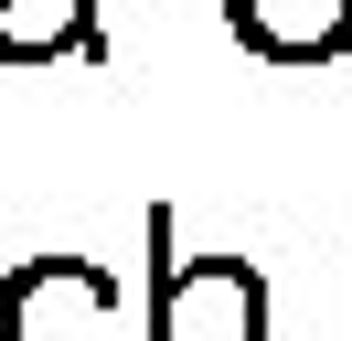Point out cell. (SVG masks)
<instances>
[{"label":"cell","mask_w":352,"mask_h":341,"mask_svg":"<svg viewBox=\"0 0 352 341\" xmlns=\"http://www.w3.org/2000/svg\"><path fill=\"white\" fill-rule=\"evenodd\" d=\"M150 341H267V277L245 256H160Z\"/></svg>","instance_id":"obj_2"},{"label":"cell","mask_w":352,"mask_h":341,"mask_svg":"<svg viewBox=\"0 0 352 341\" xmlns=\"http://www.w3.org/2000/svg\"><path fill=\"white\" fill-rule=\"evenodd\" d=\"M54 54H107L96 0H0V64H54Z\"/></svg>","instance_id":"obj_4"},{"label":"cell","mask_w":352,"mask_h":341,"mask_svg":"<svg viewBox=\"0 0 352 341\" xmlns=\"http://www.w3.org/2000/svg\"><path fill=\"white\" fill-rule=\"evenodd\" d=\"M0 341H129L118 277L96 256H22L0 277Z\"/></svg>","instance_id":"obj_1"},{"label":"cell","mask_w":352,"mask_h":341,"mask_svg":"<svg viewBox=\"0 0 352 341\" xmlns=\"http://www.w3.org/2000/svg\"><path fill=\"white\" fill-rule=\"evenodd\" d=\"M224 32L267 64H331L352 54V0H224Z\"/></svg>","instance_id":"obj_3"}]
</instances>
